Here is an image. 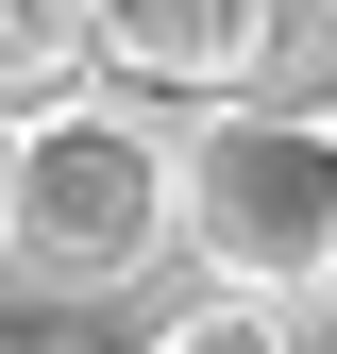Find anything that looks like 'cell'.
<instances>
[{
  "label": "cell",
  "mask_w": 337,
  "mask_h": 354,
  "mask_svg": "<svg viewBox=\"0 0 337 354\" xmlns=\"http://www.w3.org/2000/svg\"><path fill=\"white\" fill-rule=\"evenodd\" d=\"M168 253H202V287L304 304L337 253V102H186L168 118Z\"/></svg>",
  "instance_id": "1"
},
{
  "label": "cell",
  "mask_w": 337,
  "mask_h": 354,
  "mask_svg": "<svg viewBox=\"0 0 337 354\" xmlns=\"http://www.w3.org/2000/svg\"><path fill=\"white\" fill-rule=\"evenodd\" d=\"M0 253L34 287H135L168 253V118L135 84H68V102H17V186H0Z\"/></svg>",
  "instance_id": "2"
},
{
  "label": "cell",
  "mask_w": 337,
  "mask_h": 354,
  "mask_svg": "<svg viewBox=\"0 0 337 354\" xmlns=\"http://www.w3.org/2000/svg\"><path fill=\"white\" fill-rule=\"evenodd\" d=\"M270 34L287 0H84V51L135 102H236V84H270Z\"/></svg>",
  "instance_id": "3"
},
{
  "label": "cell",
  "mask_w": 337,
  "mask_h": 354,
  "mask_svg": "<svg viewBox=\"0 0 337 354\" xmlns=\"http://www.w3.org/2000/svg\"><path fill=\"white\" fill-rule=\"evenodd\" d=\"M68 84H102L84 0H0V102H68Z\"/></svg>",
  "instance_id": "4"
},
{
  "label": "cell",
  "mask_w": 337,
  "mask_h": 354,
  "mask_svg": "<svg viewBox=\"0 0 337 354\" xmlns=\"http://www.w3.org/2000/svg\"><path fill=\"white\" fill-rule=\"evenodd\" d=\"M152 354H304V304H270V287H186L152 321Z\"/></svg>",
  "instance_id": "5"
},
{
  "label": "cell",
  "mask_w": 337,
  "mask_h": 354,
  "mask_svg": "<svg viewBox=\"0 0 337 354\" xmlns=\"http://www.w3.org/2000/svg\"><path fill=\"white\" fill-rule=\"evenodd\" d=\"M0 186H17V102H0Z\"/></svg>",
  "instance_id": "6"
},
{
  "label": "cell",
  "mask_w": 337,
  "mask_h": 354,
  "mask_svg": "<svg viewBox=\"0 0 337 354\" xmlns=\"http://www.w3.org/2000/svg\"><path fill=\"white\" fill-rule=\"evenodd\" d=\"M320 304H337V253H320Z\"/></svg>",
  "instance_id": "7"
}]
</instances>
